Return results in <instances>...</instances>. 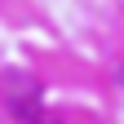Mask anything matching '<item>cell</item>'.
Here are the masks:
<instances>
[{
    "mask_svg": "<svg viewBox=\"0 0 124 124\" xmlns=\"http://www.w3.org/2000/svg\"><path fill=\"white\" fill-rule=\"evenodd\" d=\"M27 124H62V120H53V115H44V111H36V115H31Z\"/></svg>",
    "mask_w": 124,
    "mask_h": 124,
    "instance_id": "1",
    "label": "cell"
}]
</instances>
